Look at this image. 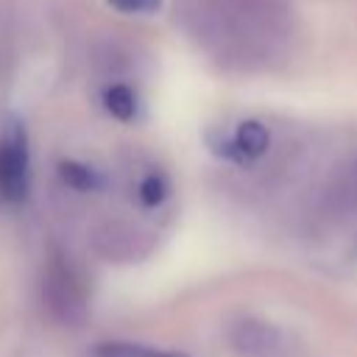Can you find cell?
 Instances as JSON below:
<instances>
[{
  "instance_id": "cell-6",
  "label": "cell",
  "mask_w": 357,
  "mask_h": 357,
  "mask_svg": "<svg viewBox=\"0 0 357 357\" xmlns=\"http://www.w3.org/2000/svg\"><path fill=\"white\" fill-rule=\"evenodd\" d=\"M61 176H64V181H67L70 187H75V190H95V187L100 184V181H98V176H95L89 167L75 165V162L61 165Z\"/></svg>"
},
{
  "instance_id": "cell-5",
  "label": "cell",
  "mask_w": 357,
  "mask_h": 357,
  "mask_svg": "<svg viewBox=\"0 0 357 357\" xmlns=\"http://www.w3.org/2000/svg\"><path fill=\"white\" fill-rule=\"evenodd\" d=\"M100 100H103V109H106L112 117H117V120H131V117L137 114V98H134V92H131L128 86H123V84L106 86Z\"/></svg>"
},
{
  "instance_id": "cell-8",
  "label": "cell",
  "mask_w": 357,
  "mask_h": 357,
  "mask_svg": "<svg viewBox=\"0 0 357 357\" xmlns=\"http://www.w3.org/2000/svg\"><path fill=\"white\" fill-rule=\"evenodd\" d=\"M106 3L123 14H151L162 6V0H106Z\"/></svg>"
},
{
  "instance_id": "cell-1",
  "label": "cell",
  "mask_w": 357,
  "mask_h": 357,
  "mask_svg": "<svg viewBox=\"0 0 357 357\" xmlns=\"http://www.w3.org/2000/svg\"><path fill=\"white\" fill-rule=\"evenodd\" d=\"M31 162H28V139L20 123H8L0 134V198L17 204L28 195Z\"/></svg>"
},
{
  "instance_id": "cell-9",
  "label": "cell",
  "mask_w": 357,
  "mask_h": 357,
  "mask_svg": "<svg viewBox=\"0 0 357 357\" xmlns=\"http://www.w3.org/2000/svg\"><path fill=\"white\" fill-rule=\"evenodd\" d=\"M354 178H357V173H354Z\"/></svg>"
},
{
  "instance_id": "cell-3",
  "label": "cell",
  "mask_w": 357,
  "mask_h": 357,
  "mask_svg": "<svg viewBox=\"0 0 357 357\" xmlns=\"http://www.w3.org/2000/svg\"><path fill=\"white\" fill-rule=\"evenodd\" d=\"M268 145H271L268 128L262 123H257V120H245V123H240L234 128V137L226 145V153L231 159H237V162H254L268 151Z\"/></svg>"
},
{
  "instance_id": "cell-7",
  "label": "cell",
  "mask_w": 357,
  "mask_h": 357,
  "mask_svg": "<svg viewBox=\"0 0 357 357\" xmlns=\"http://www.w3.org/2000/svg\"><path fill=\"white\" fill-rule=\"evenodd\" d=\"M167 198V181L162 176H145L139 184V201L145 206H156Z\"/></svg>"
},
{
  "instance_id": "cell-4",
  "label": "cell",
  "mask_w": 357,
  "mask_h": 357,
  "mask_svg": "<svg viewBox=\"0 0 357 357\" xmlns=\"http://www.w3.org/2000/svg\"><path fill=\"white\" fill-rule=\"evenodd\" d=\"M95 357H187V354L173 351V349L134 343V340H103L95 346Z\"/></svg>"
},
{
  "instance_id": "cell-2",
  "label": "cell",
  "mask_w": 357,
  "mask_h": 357,
  "mask_svg": "<svg viewBox=\"0 0 357 357\" xmlns=\"http://www.w3.org/2000/svg\"><path fill=\"white\" fill-rule=\"evenodd\" d=\"M229 340L237 357H296L290 351L287 337L273 324L259 321V318L237 321Z\"/></svg>"
}]
</instances>
